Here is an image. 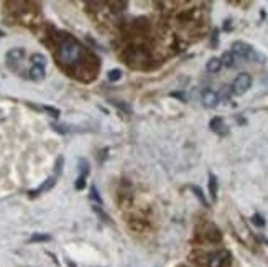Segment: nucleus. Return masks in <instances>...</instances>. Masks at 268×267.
<instances>
[{
	"label": "nucleus",
	"mask_w": 268,
	"mask_h": 267,
	"mask_svg": "<svg viewBox=\"0 0 268 267\" xmlns=\"http://www.w3.org/2000/svg\"><path fill=\"white\" fill-rule=\"evenodd\" d=\"M169 96H171V98L180 99L181 102H188L186 94H185V93H181V91H173V93H169Z\"/></svg>",
	"instance_id": "21"
},
{
	"label": "nucleus",
	"mask_w": 268,
	"mask_h": 267,
	"mask_svg": "<svg viewBox=\"0 0 268 267\" xmlns=\"http://www.w3.org/2000/svg\"><path fill=\"white\" fill-rule=\"evenodd\" d=\"M23 54H25L23 48H12V50L7 53V59L10 63H18L23 58Z\"/></svg>",
	"instance_id": "7"
},
{
	"label": "nucleus",
	"mask_w": 268,
	"mask_h": 267,
	"mask_svg": "<svg viewBox=\"0 0 268 267\" xmlns=\"http://www.w3.org/2000/svg\"><path fill=\"white\" fill-rule=\"evenodd\" d=\"M191 188V191L194 193V195H196V198L199 199L201 202V205L203 206H209V203H208V199H206V196H204V193H203V190H201L199 186H196V185H191L190 186Z\"/></svg>",
	"instance_id": "12"
},
{
	"label": "nucleus",
	"mask_w": 268,
	"mask_h": 267,
	"mask_svg": "<svg viewBox=\"0 0 268 267\" xmlns=\"http://www.w3.org/2000/svg\"><path fill=\"white\" fill-rule=\"evenodd\" d=\"M32 61H33V66H40V68H45V64H46V58L43 56V54L35 53V54H32Z\"/></svg>",
	"instance_id": "13"
},
{
	"label": "nucleus",
	"mask_w": 268,
	"mask_h": 267,
	"mask_svg": "<svg viewBox=\"0 0 268 267\" xmlns=\"http://www.w3.org/2000/svg\"><path fill=\"white\" fill-rule=\"evenodd\" d=\"M82 54H84V50L81 43L72 38V36L64 35L63 40L59 41V48H58L59 63L64 66H77L79 61H81Z\"/></svg>",
	"instance_id": "1"
},
{
	"label": "nucleus",
	"mask_w": 268,
	"mask_h": 267,
	"mask_svg": "<svg viewBox=\"0 0 268 267\" xmlns=\"http://www.w3.org/2000/svg\"><path fill=\"white\" fill-rule=\"evenodd\" d=\"M221 63L227 68H232V66H235V54L232 51H225L221 58Z\"/></svg>",
	"instance_id": "9"
},
{
	"label": "nucleus",
	"mask_w": 268,
	"mask_h": 267,
	"mask_svg": "<svg viewBox=\"0 0 268 267\" xmlns=\"http://www.w3.org/2000/svg\"><path fill=\"white\" fill-rule=\"evenodd\" d=\"M43 109H45V111H46L48 114H50V116H53V117H58V116H59V111H58V109H56V107H51V106H45Z\"/></svg>",
	"instance_id": "23"
},
{
	"label": "nucleus",
	"mask_w": 268,
	"mask_h": 267,
	"mask_svg": "<svg viewBox=\"0 0 268 267\" xmlns=\"http://www.w3.org/2000/svg\"><path fill=\"white\" fill-rule=\"evenodd\" d=\"M232 93L235 96H242V94H245L248 89L252 88V76L250 75H247V73H242V75H239L234 80L232 83Z\"/></svg>",
	"instance_id": "2"
},
{
	"label": "nucleus",
	"mask_w": 268,
	"mask_h": 267,
	"mask_svg": "<svg viewBox=\"0 0 268 267\" xmlns=\"http://www.w3.org/2000/svg\"><path fill=\"white\" fill-rule=\"evenodd\" d=\"M229 257H230V254L227 251H217L209 256L208 264L209 267H224L229 262Z\"/></svg>",
	"instance_id": "3"
},
{
	"label": "nucleus",
	"mask_w": 268,
	"mask_h": 267,
	"mask_svg": "<svg viewBox=\"0 0 268 267\" xmlns=\"http://www.w3.org/2000/svg\"><path fill=\"white\" fill-rule=\"evenodd\" d=\"M221 68H222L221 58H211L208 64H206V70H208L209 73H217Z\"/></svg>",
	"instance_id": "11"
},
{
	"label": "nucleus",
	"mask_w": 268,
	"mask_h": 267,
	"mask_svg": "<svg viewBox=\"0 0 268 267\" xmlns=\"http://www.w3.org/2000/svg\"><path fill=\"white\" fill-rule=\"evenodd\" d=\"M209 127H211V130H212V132L219 134V136H224V134H227V125L224 124V119H222V117H214V119H211Z\"/></svg>",
	"instance_id": "5"
},
{
	"label": "nucleus",
	"mask_w": 268,
	"mask_h": 267,
	"mask_svg": "<svg viewBox=\"0 0 268 267\" xmlns=\"http://www.w3.org/2000/svg\"><path fill=\"white\" fill-rule=\"evenodd\" d=\"M112 104H115V106H117V107H120V109H124L125 112L132 114V109H130V106H127V104H122V102H119V101H112Z\"/></svg>",
	"instance_id": "25"
},
{
	"label": "nucleus",
	"mask_w": 268,
	"mask_h": 267,
	"mask_svg": "<svg viewBox=\"0 0 268 267\" xmlns=\"http://www.w3.org/2000/svg\"><path fill=\"white\" fill-rule=\"evenodd\" d=\"M51 238L48 234H33L30 238V242H41V241H50Z\"/></svg>",
	"instance_id": "19"
},
{
	"label": "nucleus",
	"mask_w": 268,
	"mask_h": 267,
	"mask_svg": "<svg viewBox=\"0 0 268 267\" xmlns=\"http://www.w3.org/2000/svg\"><path fill=\"white\" fill-rule=\"evenodd\" d=\"M209 193H211L212 202H216L217 199V177L214 173H209Z\"/></svg>",
	"instance_id": "8"
},
{
	"label": "nucleus",
	"mask_w": 268,
	"mask_h": 267,
	"mask_svg": "<svg viewBox=\"0 0 268 267\" xmlns=\"http://www.w3.org/2000/svg\"><path fill=\"white\" fill-rule=\"evenodd\" d=\"M54 183H56V178H48V180H45V183L41 185L40 188H36V190H33V191H30V196H38L40 193H43V191H48V190H51V188L54 186Z\"/></svg>",
	"instance_id": "6"
},
{
	"label": "nucleus",
	"mask_w": 268,
	"mask_h": 267,
	"mask_svg": "<svg viewBox=\"0 0 268 267\" xmlns=\"http://www.w3.org/2000/svg\"><path fill=\"white\" fill-rule=\"evenodd\" d=\"M91 199H94L96 203H99V205H102V199H101V195L97 193V188L93 185L91 186Z\"/></svg>",
	"instance_id": "20"
},
{
	"label": "nucleus",
	"mask_w": 268,
	"mask_h": 267,
	"mask_svg": "<svg viewBox=\"0 0 268 267\" xmlns=\"http://www.w3.org/2000/svg\"><path fill=\"white\" fill-rule=\"evenodd\" d=\"M230 94H232V88H230V86H224L222 91H221V94H217V98H219V101H221V99H227Z\"/></svg>",
	"instance_id": "18"
},
{
	"label": "nucleus",
	"mask_w": 268,
	"mask_h": 267,
	"mask_svg": "<svg viewBox=\"0 0 268 267\" xmlns=\"http://www.w3.org/2000/svg\"><path fill=\"white\" fill-rule=\"evenodd\" d=\"M45 78V68H40V66H33L32 70H30V80L33 81H40Z\"/></svg>",
	"instance_id": "10"
},
{
	"label": "nucleus",
	"mask_w": 268,
	"mask_h": 267,
	"mask_svg": "<svg viewBox=\"0 0 268 267\" xmlns=\"http://www.w3.org/2000/svg\"><path fill=\"white\" fill-rule=\"evenodd\" d=\"M63 162H64V159H63V157H59L58 162H56V167H54V172H56V175H59L61 170H63Z\"/></svg>",
	"instance_id": "26"
},
{
	"label": "nucleus",
	"mask_w": 268,
	"mask_h": 267,
	"mask_svg": "<svg viewBox=\"0 0 268 267\" xmlns=\"http://www.w3.org/2000/svg\"><path fill=\"white\" fill-rule=\"evenodd\" d=\"M252 223H253L257 228H263V226H265V220H263V216L258 215V213H255V215L252 216Z\"/></svg>",
	"instance_id": "17"
},
{
	"label": "nucleus",
	"mask_w": 268,
	"mask_h": 267,
	"mask_svg": "<svg viewBox=\"0 0 268 267\" xmlns=\"http://www.w3.org/2000/svg\"><path fill=\"white\" fill-rule=\"evenodd\" d=\"M120 78H122V71L120 70H111V71H109V75H107V80L111 83L119 81Z\"/></svg>",
	"instance_id": "15"
},
{
	"label": "nucleus",
	"mask_w": 268,
	"mask_h": 267,
	"mask_svg": "<svg viewBox=\"0 0 268 267\" xmlns=\"http://www.w3.org/2000/svg\"><path fill=\"white\" fill-rule=\"evenodd\" d=\"M76 190H84V186H86V178L84 177H79L77 180H76Z\"/></svg>",
	"instance_id": "24"
},
{
	"label": "nucleus",
	"mask_w": 268,
	"mask_h": 267,
	"mask_svg": "<svg viewBox=\"0 0 268 267\" xmlns=\"http://www.w3.org/2000/svg\"><path fill=\"white\" fill-rule=\"evenodd\" d=\"M93 208H94V211H96V213L97 215H99L101 218H102V221H106V223H109V221H111V220H109V216L104 213V211H102L101 208H99V206H93Z\"/></svg>",
	"instance_id": "22"
},
{
	"label": "nucleus",
	"mask_w": 268,
	"mask_h": 267,
	"mask_svg": "<svg viewBox=\"0 0 268 267\" xmlns=\"http://www.w3.org/2000/svg\"><path fill=\"white\" fill-rule=\"evenodd\" d=\"M230 28H232V20H230V18H227V20H225V23H224V30H227V32H229Z\"/></svg>",
	"instance_id": "27"
},
{
	"label": "nucleus",
	"mask_w": 268,
	"mask_h": 267,
	"mask_svg": "<svg viewBox=\"0 0 268 267\" xmlns=\"http://www.w3.org/2000/svg\"><path fill=\"white\" fill-rule=\"evenodd\" d=\"M201 101H203V106L208 107V109H212V107H216V106L219 104L217 93H214V91H211V89H206V91H204Z\"/></svg>",
	"instance_id": "4"
},
{
	"label": "nucleus",
	"mask_w": 268,
	"mask_h": 267,
	"mask_svg": "<svg viewBox=\"0 0 268 267\" xmlns=\"http://www.w3.org/2000/svg\"><path fill=\"white\" fill-rule=\"evenodd\" d=\"M208 238L211 241H221V231H219L216 226H211L209 233H208Z\"/></svg>",
	"instance_id": "16"
},
{
	"label": "nucleus",
	"mask_w": 268,
	"mask_h": 267,
	"mask_svg": "<svg viewBox=\"0 0 268 267\" xmlns=\"http://www.w3.org/2000/svg\"><path fill=\"white\" fill-rule=\"evenodd\" d=\"M79 172H81V175H79V177H84V178H86L87 175H89V172H91V170H89V163L84 160V159L79 160Z\"/></svg>",
	"instance_id": "14"
},
{
	"label": "nucleus",
	"mask_w": 268,
	"mask_h": 267,
	"mask_svg": "<svg viewBox=\"0 0 268 267\" xmlns=\"http://www.w3.org/2000/svg\"><path fill=\"white\" fill-rule=\"evenodd\" d=\"M217 36H219V32L214 30V33H212V46H217Z\"/></svg>",
	"instance_id": "28"
}]
</instances>
